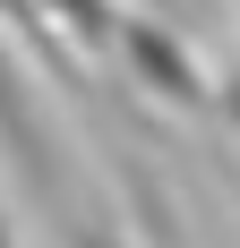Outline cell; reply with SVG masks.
I'll list each match as a JSON object with an SVG mask.
<instances>
[{
  "label": "cell",
  "mask_w": 240,
  "mask_h": 248,
  "mask_svg": "<svg viewBox=\"0 0 240 248\" xmlns=\"http://www.w3.org/2000/svg\"><path fill=\"white\" fill-rule=\"evenodd\" d=\"M206 103H215L223 120H232V137H240V69H232V77H215V94H206Z\"/></svg>",
  "instance_id": "3"
},
{
  "label": "cell",
  "mask_w": 240,
  "mask_h": 248,
  "mask_svg": "<svg viewBox=\"0 0 240 248\" xmlns=\"http://www.w3.org/2000/svg\"><path fill=\"white\" fill-rule=\"evenodd\" d=\"M112 51H120V69H129V86H146L154 103H180V111H206V69L189 60V43L171 34L163 17H120L112 26Z\"/></svg>",
  "instance_id": "1"
},
{
  "label": "cell",
  "mask_w": 240,
  "mask_h": 248,
  "mask_svg": "<svg viewBox=\"0 0 240 248\" xmlns=\"http://www.w3.org/2000/svg\"><path fill=\"white\" fill-rule=\"evenodd\" d=\"M51 17L69 26L77 43H95V51H112V26H120V9H112V0H51Z\"/></svg>",
  "instance_id": "2"
}]
</instances>
